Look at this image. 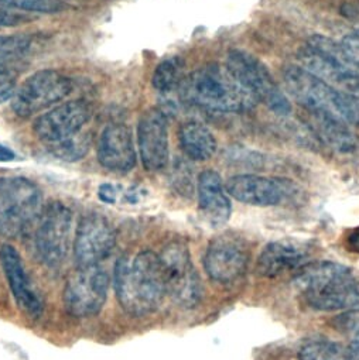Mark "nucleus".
I'll return each mask as SVG.
<instances>
[{
  "mask_svg": "<svg viewBox=\"0 0 359 360\" xmlns=\"http://www.w3.org/2000/svg\"><path fill=\"white\" fill-rule=\"evenodd\" d=\"M113 284L120 307L134 316L154 312L168 295L160 255L151 250L122 256L115 264Z\"/></svg>",
  "mask_w": 359,
  "mask_h": 360,
  "instance_id": "obj_1",
  "label": "nucleus"
},
{
  "mask_svg": "<svg viewBox=\"0 0 359 360\" xmlns=\"http://www.w3.org/2000/svg\"><path fill=\"white\" fill-rule=\"evenodd\" d=\"M301 301L311 309L332 312L359 307V276L334 262H313L294 276Z\"/></svg>",
  "mask_w": 359,
  "mask_h": 360,
  "instance_id": "obj_2",
  "label": "nucleus"
},
{
  "mask_svg": "<svg viewBox=\"0 0 359 360\" xmlns=\"http://www.w3.org/2000/svg\"><path fill=\"white\" fill-rule=\"evenodd\" d=\"M180 96L190 105L214 112L242 113L253 109L256 98L220 64H208L189 74L178 88Z\"/></svg>",
  "mask_w": 359,
  "mask_h": 360,
  "instance_id": "obj_3",
  "label": "nucleus"
},
{
  "mask_svg": "<svg viewBox=\"0 0 359 360\" xmlns=\"http://www.w3.org/2000/svg\"><path fill=\"white\" fill-rule=\"evenodd\" d=\"M301 67L338 91L359 96V71L345 56L341 44L314 34L298 53Z\"/></svg>",
  "mask_w": 359,
  "mask_h": 360,
  "instance_id": "obj_4",
  "label": "nucleus"
},
{
  "mask_svg": "<svg viewBox=\"0 0 359 360\" xmlns=\"http://www.w3.org/2000/svg\"><path fill=\"white\" fill-rule=\"evenodd\" d=\"M40 188L23 176L0 178V233L8 238L25 235L43 212Z\"/></svg>",
  "mask_w": 359,
  "mask_h": 360,
  "instance_id": "obj_5",
  "label": "nucleus"
},
{
  "mask_svg": "<svg viewBox=\"0 0 359 360\" xmlns=\"http://www.w3.org/2000/svg\"><path fill=\"white\" fill-rule=\"evenodd\" d=\"M225 67L258 102L266 105L277 115L284 116L291 112V105L287 96L282 92L267 67L255 56L242 50H231Z\"/></svg>",
  "mask_w": 359,
  "mask_h": 360,
  "instance_id": "obj_6",
  "label": "nucleus"
},
{
  "mask_svg": "<svg viewBox=\"0 0 359 360\" xmlns=\"http://www.w3.org/2000/svg\"><path fill=\"white\" fill-rule=\"evenodd\" d=\"M73 92L71 79L57 70H42L32 74L12 98L13 112L23 119L57 106Z\"/></svg>",
  "mask_w": 359,
  "mask_h": 360,
  "instance_id": "obj_7",
  "label": "nucleus"
},
{
  "mask_svg": "<svg viewBox=\"0 0 359 360\" xmlns=\"http://www.w3.org/2000/svg\"><path fill=\"white\" fill-rule=\"evenodd\" d=\"M34 238L39 260L49 269L64 264L71 249L73 212L61 202L49 204L40 218Z\"/></svg>",
  "mask_w": 359,
  "mask_h": 360,
  "instance_id": "obj_8",
  "label": "nucleus"
},
{
  "mask_svg": "<svg viewBox=\"0 0 359 360\" xmlns=\"http://www.w3.org/2000/svg\"><path fill=\"white\" fill-rule=\"evenodd\" d=\"M167 294L184 308L196 307L203 297V284L184 242H171L160 253Z\"/></svg>",
  "mask_w": 359,
  "mask_h": 360,
  "instance_id": "obj_9",
  "label": "nucleus"
},
{
  "mask_svg": "<svg viewBox=\"0 0 359 360\" xmlns=\"http://www.w3.org/2000/svg\"><path fill=\"white\" fill-rule=\"evenodd\" d=\"M109 276L101 266L77 267L64 287V305L75 318H89L101 312L108 298Z\"/></svg>",
  "mask_w": 359,
  "mask_h": 360,
  "instance_id": "obj_10",
  "label": "nucleus"
},
{
  "mask_svg": "<svg viewBox=\"0 0 359 360\" xmlns=\"http://www.w3.org/2000/svg\"><path fill=\"white\" fill-rule=\"evenodd\" d=\"M92 117V108L82 99L60 103L40 115L33 124L36 137L49 148L81 134Z\"/></svg>",
  "mask_w": 359,
  "mask_h": 360,
  "instance_id": "obj_11",
  "label": "nucleus"
},
{
  "mask_svg": "<svg viewBox=\"0 0 359 360\" xmlns=\"http://www.w3.org/2000/svg\"><path fill=\"white\" fill-rule=\"evenodd\" d=\"M251 252L246 240L232 233L214 238L204 256V269L211 280L229 284L248 270Z\"/></svg>",
  "mask_w": 359,
  "mask_h": 360,
  "instance_id": "obj_12",
  "label": "nucleus"
},
{
  "mask_svg": "<svg viewBox=\"0 0 359 360\" xmlns=\"http://www.w3.org/2000/svg\"><path fill=\"white\" fill-rule=\"evenodd\" d=\"M225 187L232 198L253 207L280 205L297 194V187L290 179L253 174L234 175Z\"/></svg>",
  "mask_w": 359,
  "mask_h": 360,
  "instance_id": "obj_13",
  "label": "nucleus"
},
{
  "mask_svg": "<svg viewBox=\"0 0 359 360\" xmlns=\"http://www.w3.org/2000/svg\"><path fill=\"white\" fill-rule=\"evenodd\" d=\"M116 245V235L106 218L96 214L85 215L75 232L74 259L77 267L101 266Z\"/></svg>",
  "mask_w": 359,
  "mask_h": 360,
  "instance_id": "obj_14",
  "label": "nucleus"
},
{
  "mask_svg": "<svg viewBox=\"0 0 359 360\" xmlns=\"http://www.w3.org/2000/svg\"><path fill=\"white\" fill-rule=\"evenodd\" d=\"M283 82L293 99L310 112H324L336 116L339 91L308 72L303 67H287L283 71Z\"/></svg>",
  "mask_w": 359,
  "mask_h": 360,
  "instance_id": "obj_15",
  "label": "nucleus"
},
{
  "mask_svg": "<svg viewBox=\"0 0 359 360\" xmlns=\"http://www.w3.org/2000/svg\"><path fill=\"white\" fill-rule=\"evenodd\" d=\"M137 144L141 164L146 171L164 169L170 158L167 116L157 108H150L139 119Z\"/></svg>",
  "mask_w": 359,
  "mask_h": 360,
  "instance_id": "obj_16",
  "label": "nucleus"
},
{
  "mask_svg": "<svg viewBox=\"0 0 359 360\" xmlns=\"http://www.w3.org/2000/svg\"><path fill=\"white\" fill-rule=\"evenodd\" d=\"M313 246L307 240L284 238L269 243L258 259V273L266 278L298 271L308 263Z\"/></svg>",
  "mask_w": 359,
  "mask_h": 360,
  "instance_id": "obj_17",
  "label": "nucleus"
},
{
  "mask_svg": "<svg viewBox=\"0 0 359 360\" xmlns=\"http://www.w3.org/2000/svg\"><path fill=\"white\" fill-rule=\"evenodd\" d=\"M0 264L19 309L30 318H39L44 308L43 298L34 290L20 253L12 245H4L0 248Z\"/></svg>",
  "mask_w": 359,
  "mask_h": 360,
  "instance_id": "obj_18",
  "label": "nucleus"
},
{
  "mask_svg": "<svg viewBox=\"0 0 359 360\" xmlns=\"http://www.w3.org/2000/svg\"><path fill=\"white\" fill-rule=\"evenodd\" d=\"M99 164L116 174L130 172L137 161L132 130L122 123L106 126L98 141Z\"/></svg>",
  "mask_w": 359,
  "mask_h": 360,
  "instance_id": "obj_19",
  "label": "nucleus"
},
{
  "mask_svg": "<svg viewBox=\"0 0 359 360\" xmlns=\"http://www.w3.org/2000/svg\"><path fill=\"white\" fill-rule=\"evenodd\" d=\"M306 122L318 141L339 158L359 157V139L344 120L324 112L306 110Z\"/></svg>",
  "mask_w": 359,
  "mask_h": 360,
  "instance_id": "obj_20",
  "label": "nucleus"
},
{
  "mask_svg": "<svg viewBox=\"0 0 359 360\" xmlns=\"http://www.w3.org/2000/svg\"><path fill=\"white\" fill-rule=\"evenodd\" d=\"M199 210L206 224L213 228L225 225L232 214V205L221 175L214 169H206L199 176Z\"/></svg>",
  "mask_w": 359,
  "mask_h": 360,
  "instance_id": "obj_21",
  "label": "nucleus"
},
{
  "mask_svg": "<svg viewBox=\"0 0 359 360\" xmlns=\"http://www.w3.org/2000/svg\"><path fill=\"white\" fill-rule=\"evenodd\" d=\"M180 146L193 161H207L217 151V140L213 131L200 122H186L178 130Z\"/></svg>",
  "mask_w": 359,
  "mask_h": 360,
  "instance_id": "obj_22",
  "label": "nucleus"
},
{
  "mask_svg": "<svg viewBox=\"0 0 359 360\" xmlns=\"http://www.w3.org/2000/svg\"><path fill=\"white\" fill-rule=\"evenodd\" d=\"M184 78V61L180 57H170L156 67L151 85L160 94H170L178 91Z\"/></svg>",
  "mask_w": 359,
  "mask_h": 360,
  "instance_id": "obj_23",
  "label": "nucleus"
},
{
  "mask_svg": "<svg viewBox=\"0 0 359 360\" xmlns=\"http://www.w3.org/2000/svg\"><path fill=\"white\" fill-rule=\"evenodd\" d=\"M298 360H346V346L329 340H313L300 349Z\"/></svg>",
  "mask_w": 359,
  "mask_h": 360,
  "instance_id": "obj_24",
  "label": "nucleus"
},
{
  "mask_svg": "<svg viewBox=\"0 0 359 360\" xmlns=\"http://www.w3.org/2000/svg\"><path fill=\"white\" fill-rule=\"evenodd\" d=\"M0 6L29 13H58L65 8L61 0H0Z\"/></svg>",
  "mask_w": 359,
  "mask_h": 360,
  "instance_id": "obj_25",
  "label": "nucleus"
},
{
  "mask_svg": "<svg viewBox=\"0 0 359 360\" xmlns=\"http://www.w3.org/2000/svg\"><path fill=\"white\" fill-rule=\"evenodd\" d=\"M89 148V137L87 134H78L74 139H70L61 144L50 147L51 153L63 160L75 161L82 158Z\"/></svg>",
  "mask_w": 359,
  "mask_h": 360,
  "instance_id": "obj_26",
  "label": "nucleus"
},
{
  "mask_svg": "<svg viewBox=\"0 0 359 360\" xmlns=\"http://www.w3.org/2000/svg\"><path fill=\"white\" fill-rule=\"evenodd\" d=\"M331 326L352 342H359V308H351L331 319Z\"/></svg>",
  "mask_w": 359,
  "mask_h": 360,
  "instance_id": "obj_27",
  "label": "nucleus"
},
{
  "mask_svg": "<svg viewBox=\"0 0 359 360\" xmlns=\"http://www.w3.org/2000/svg\"><path fill=\"white\" fill-rule=\"evenodd\" d=\"M32 46V40L26 36H0V63L19 58L26 54Z\"/></svg>",
  "mask_w": 359,
  "mask_h": 360,
  "instance_id": "obj_28",
  "label": "nucleus"
},
{
  "mask_svg": "<svg viewBox=\"0 0 359 360\" xmlns=\"http://www.w3.org/2000/svg\"><path fill=\"white\" fill-rule=\"evenodd\" d=\"M336 116L345 123L359 127V96L339 91L336 101Z\"/></svg>",
  "mask_w": 359,
  "mask_h": 360,
  "instance_id": "obj_29",
  "label": "nucleus"
},
{
  "mask_svg": "<svg viewBox=\"0 0 359 360\" xmlns=\"http://www.w3.org/2000/svg\"><path fill=\"white\" fill-rule=\"evenodd\" d=\"M18 89V75L8 65L0 63V105L12 101Z\"/></svg>",
  "mask_w": 359,
  "mask_h": 360,
  "instance_id": "obj_30",
  "label": "nucleus"
},
{
  "mask_svg": "<svg viewBox=\"0 0 359 360\" xmlns=\"http://www.w3.org/2000/svg\"><path fill=\"white\" fill-rule=\"evenodd\" d=\"M341 47L345 56L349 58L352 65L359 71V30H353L348 33L342 41Z\"/></svg>",
  "mask_w": 359,
  "mask_h": 360,
  "instance_id": "obj_31",
  "label": "nucleus"
},
{
  "mask_svg": "<svg viewBox=\"0 0 359 360\" xmlns=\"http://www.w3.org/2000/svg\"><path fill=\"white\" fill-rule=\"evenodd\" d=\"M30 16L23 15L20 12H13L11 9L0 6V29H8V27H16L20 25H25L30 22Z\"/></svg>",
  "mask_w": 359,
  "mask_h": 360,
  "instance_id": "obj_32",
  "label": "nucleus"
},
{
  "mask_svg": "<svg viewBox=\"0 0 359 360\" xmlns=\"http://www.w3.org/2000/svg\"><path fill=\"white\" fill-rule=\"evenodd\" d=\"M344 245L348 252L359 255V226L349 229L344 238Z\"/></svg>",
  "mask_w": 359,
  "mask_h": 360,
  "instance_id": "obj_33",
  "label": "nucleus"
},
{
  "mask_svg": "<svg viewBox=\"0 0 359 360\" xmlns=\"http://www.w3.org/2000/svg\"><path fill=\"white\" fill-rule=\"evenodd\" d=\"M99 198L108 204H113L116 200V193L115 188L111 184H103L99 188Z\"/></svg>",
  "mask_w": 359,
  "mask_h": 360,
  "instance_id": "obj_34",
  "label": "nucleus"
},
{
  "mask_svg": "<svg viewBox=\"0 0 359 360\" xmlns=\"http://www.w3.org/2000/svg\"><path fill=\"white\" fill-rule=\"evenodd\" d=\"M15 160H16V153L12 148L0 144V162H11Z\"/></svg>",
  "mask_w": 359,
  "mask_h": 360,
  "instance_id": "obj_35",
  "label": "nucleus"
},
{
  "mask_svg": "<svg viewBox=\"0 0 359 360\" xmlns=\"http://www.w3.org/2000/svg\"><path fill=\"white\" fill-rule=\"evenodd\" d=\"M346 360H359V342H351L346 346Z\"/></svg>",
  "mask_w": 359,
  "mask_h": 360,
  "instance_id": "obj_36",
  "label": "nucleus"
},
{
  "mask_svg": "<svg viewBox=\"0 0 359 360\" xmlns=\"http://www.w3.org/2000/svg\"><path fill=\"white\" fill-rule=\"evenodd\" d=\"M349 15H351V16H359V9L349 6Z\"/></svg>",
  "mask_w": 359,
  "mask_h": 360,
  "instance_id": "obj_37",
  "label": "nucleus"
}]
</instances>
